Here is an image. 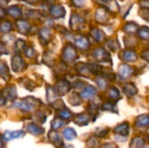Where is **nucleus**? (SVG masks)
Wrapping results in <instances>:
<instances>
[{"mask_svg": "<svg viewBox=\"0 0 149 148\" xmlns=\"http://www.w3.org/2000/svg\"><path fill=\"white\" fill-rule=\"evenodd\" d=\"M39 105H41L40 100L32 97H28V98H24L20 101H16L13 104V106L19 108L24 112H31L34 110L36 106H38Z\"/></svg>", "mask_w": 149, "mask_h": 148, "instance_id": "f257e3e1", "label": "nucleus"}, {"mask_svg": "<svg viewBox=\"0 0 149 148\" xmlns=\"http://www.w3.org/2000/svg\"><path fill=\"white\" fill-rule=\"evenodd\" d=\"M77 51L74 46L71 44L65 45L62 53V59L65 63H72L77 58Z\"/></svg>", "mask_w": 149, "mask_h": 148, "instance_id": "f03ea898", "label": "nucleus"}, {"mask_svg": "<svg viewBox=\"0 0 149 148\" xmlns=\"http://www.w3.org/2000/svg\"><path fill=\"white\" fill-rule=\"evenodd\" d=\"M11 66L15 72H21L26 68V63L19 55H15L11 58Z\"/></svg>", "mask_w": 149, "mask_h": 148, "instance_id": "7ed1b4c3", "label": "nucleus"}, {"mask_svg": "<svg viewBox=\"0 0 149 148\" xmlns=\"http://www.w3.org/2000/svg\"><path fill=\"white\" fill-rule=\"evenodd\" d=\"M50 14L52 17L56 18V19L62 18L65 15V10L64 6L60 5V4H53L50 8Z\"/></svg>", "mask_w": 149, "mask_h": 148, "instance_id": "20e7f679", "label": "nucleus"}, {"mask_svg": "<svg viewBox=\"0 0 149 148\" xmlns=\"http://www.w3.org/2000/svg\"><path fill=\"white\" fill-rule=\"evenodd\" d=\"M55 89H56V91H57V92L58 93L59 96H63V95H65L70 91L71 85L66 80L61 79V80L57 82Z\"/></svg>", "mask_w": 149, "mask_h": 148, "instance_id": "39448f33", "label": "nucleus"}, {"mask_svg": "<svg viewBox=\"0 0 149 148\" xmlns=\"http://www.w3.org/2000/svg\"><path fill=\"white\" fill-rule=\"evenodd\" d=\"M84 25V20L77 14H72L70 19V26L73 31L81 30Z\"/></svg>", "mask_w": 149, "mask_h": 148, "instance_id": "423d86ee", "label": "nucleus"}, {"mask_svg": "<svg viewBox=\"0 0 149 148\" xmlns=\"http://www.w3.org/2000/svg\"><path fill=\"white\" fill-rule=\"evenodd\" d=\"M16 26L17 28V31L19 33L23 35H28L31 30V25L28 23V21L24 19H19L16 22Z\"/></svg>", "mask_w": 149, "mask_h": 148, "instance_id": "0eeeda50", "label": "nucleus"}, {"mask_svg": "<svg viewBox=\"0 0 149 148\" xmlns=\"http://www.w3.org/2000/svg\"><path fill=\"white\" fill-rule=\"evenodd\" d=\"M38 36L41 44H47L52 39V31L49 28H42L38 32Z\"/></svg>", "mask_w": 149, "mask_h": 148, "instance_id": "6e6552de", "label": "nucleus"}, {"mask_svg": "<svg viewBox=\"0 0 149 148\" xmlns=\"http://www.w3.org/2000/svg\"><path fill=\"white\" fill-rule=\"evenodd\" d=\"M48 138H49V140L54 144L56 147H62L64 145L63 143V140L61 139V137L59 136V134L55 131V130H51L48 133Z\"/></svg>", "mask_w": 149, "mask_h": 148, "instance_id": "1a4fd4ad", "label": "nucleus"}, {"mask_svg": "<svg viewBox=\"0 0 149 148\" xmlns=\"http://www.w3.org/2000/svg\"><path fill=\"white\" fill-rule=\"evenodd\" d=\"M2 95L4 96V98L8 99V100H14L17 98V90L16 87L13 85H10L5 87L3 92H2Z\"/></svg>", "mask_w": 149, "mask_h": 148, "instance_id": "9d476101", "label": "nucleus"}, {"mask_svg": "<svg viewBox=\"0 0 149 148\" xmlns=\"http://www.w3.org/2000/svg\"><path fill=\"white\" fill-rule=\"evenodd\" d=\"M24 135V131H15V132L7 131V132H5L3 133V139L5 140H7V141H10V140H15V139L21 138Z\"/></svg>", "mask_w": 149, "mask_h": 148, "instance_id": "9b49d317", "label": "nucleus"}, {"mask_svg": "<svg viewBox=\"0 0 149 148\" xmlns=\"http://www.w3.org/2000/svg\"><path fill=\"white\" fill-rule=\"evenodd\" d=\"M26 129L27 131L31 133L32 135H35V136H38V135H41L44 133V128H42L41 126H38L37 124L35 123H30L27 125L26 126Z\"/></svg>", "mask_w": 149, "mask_h": 148, "instance_id": "f8f14e48", "label": "nucleus"}, {"mask_svg": "<svg viewBox=\"0 0 149 148\" xmlns=\"http://www.w3.org/2000/svg\"><path fill=\"white\" fill-rule=\"evenodd\" d=\"M129 125L127 123H122L118 125L114 128V133L117 134H120V136H127L129 134Z\"/></svg>", "mask_w": 149, "mask_h": 148, "instance_id": "ddd939ff", "label": "nucleus"}, {"mask_svg": "<svg viewBox=\"0 0 149 148\" xmlns=\"http://www.w3.org/2000/svg\"><path fill=\"white\" fill-rule=\"evenodd\" d=\"M58 96L59 95L57 92L55 87H52V86H47L46 87V98H47L48 102L52 103V102L55 101Z\"/></svg>", "mask_w": 149, "mask_h": 148, "instance_id": "4468645a", "label": "nucleus"}, {"mask_svg": "<svg viewBox=\"0 0 149 148\" xmlns=\"http://www.w3.org/2000/svg\"><path fill=\"white\" fill-rule=\"evenodd\" d=\"M135 126L139 128L147 127L148 126H149V115L144 114L137 117L135 120Z\"/></svg>", "mask_w": 149, "mask_h": 148, "instance_id": "2eb2a0df", "label": "nucleus"}, {"mask_svg": "<svg viewBox=\"0 0 149 148\" xmlns=\"http://www.w3.org/2000/svg\"><path fill=\"white\" fill-rule=\"evenodd\" d=\"M90 121V116L86 113H81L75 117L74 122L79 126H86Z\"/></svg>", "mask_w": 149, "mask_h": 148, "instance_id": "dca6fc26", "label": "nucleus"}, {"mask_svg": "<svg viewBox=\"0 0 149 148\" xmlns=\"http://www.w3.org/2000/svg\"><path fill=\"white\" fill-rule=\"evenodd\" d=\"M75 45L79 48V49H81V50H86L88 48L89 46V42L87 40L86 38L85 37H78L75 38Z\"/></svg>", "mask_w": 149, "mask_h": 148, "instance_id": "f3484780", "label": "nucleus"}, {"mask_svg": "<svg viewBox=\"0 0 149 148\" xmlns=\"http://www.w3.org/2000/svg\"><path fill=\"white\" fill-rule=\"evenodd\" d=\"M7 13L15 19L19 18L22 16V10L18 6H10L7 9Z\"/></svg>", "mask_w": 149, "mask_h": 148, "instance_id": "a211bd4d", "label": "nucleus"}, {"mask_svg": "<svg viewBox=\"0 0 149 148\" xmlns=\"http://www.w3.org/2000/svg\"><path fill=\"white\" fill-rule=\"evenodd\" d=\"M144 144H145L144 139L140 136H137L132 139L129 145V148H141L143 147Z\"/></svg>", "mask_w": 149, "mask_h": 148, "instance_id": "6ab92c4d", "label": "nucleus"}, {"mask_svg": "<svg viewBox=\"0 0 149 148\" xmlns=\"http://www.w3.org/2000/svg\"><path fill=\"white\" fill-rule=\"evenodd\" d=\"M95 93H96V89L92 85H88L81 92V97L83 99H90L93 96H94Z\"/></svg>", "mask_w": 149, "mask_h": 148, "instance_id": "aec40b11", "label": "nucleus"}, {"mask_svg": "<svg viewBox=\"0 0 149 148\" xmlns=\"http://www.w3.org/2000/svg\"><path fill=\"white\" fill-rule=\"evenodd\" d=\"M0 75L4 80H8L10 79V71L7 65L0 60Z\"/></svg>", "mask_w": 149, "mask_h": 148, "instance_id": "412c9836", "label": "nucleus"}, {"mask_svg": "<svg viewBox=\"0 0 149 148\" xmlns=\"http://www.w3.org/2000/svg\"><path fill=\"white\" fill-rule=\"evenodd\" d=\"M63 136L64 138L66 140H73L74 139H76L77 137V133L74 131V129L72 128H65L64 131H63Z\"/></svg>", "mask_w": 149, "mask_h": 148, "instance_id": "4be33fe9", "label": "nucleus"}, {"mask_svg": "<svg viewBox=\"0 0 149 148\" xmlns=\"http://www.w3.org/2000/svg\"><path fill=\"white\" fill-rule=\"evenodd\" d=\"M12 31V24L10 21H3L0 24V32L9 33Z\"/></svg>", "mask_w": 149, "mask_h": 148, "instance_id": "5701e85b", "label": "nucleus"}, {"mask_svg": "<svg viewBox=\"0 0 149 148\" xmlns=\"http://www.w3.org/2000/svg\"><path fill=\"white\" fill-rule=\"evenodd\" d=\"M26 47L25 41L23 39H17L15 43V51L17 53H21L24 51V49Z\"/></svg>", "mask_w": 149, "mask_h": 148, "instance_id": "b1692460", "label": "nucleus"}, {"mask_svg": "<svg viewBox=\"0 0 149 148\" xmlns=\"http://www.w3.org/2000/svg\"><path fill=\"white\" fill-rule=\"evenodd\" d=\"M69 102L72 106H79V105L81 104V98L78 93L72 92L69 97Z\"/></svg>", "mask_w": 149, "mask_h": 148, "instance_id": "393cba45", "label": "nucleus"}, {"mask_svg": "<svg viewBox=\"0 0 149 148\" xmlns=\"http://www.w3.org/2000/svg\"><path fill=\"white\" fill-rule=\"evenodd\" d=\"M86 147L88 148H97L100 147V141L99 140L94 137L92 136L90 137L87 140H86Z\"/></svg>", "mask_w": 149, "mask_h": 148, "instance_id": "a878e982", "label": "nucleus"}, {"mask_svg": "<svg viewBox=\"0 0 149 148\" xmlns=\"http://www.w3.org/2000/svg\"><path fill=\"white\" fill-rule=\"evenodd\" d=\"M65 122H64V120L62 119H54L52 123H51V127L52 130H58L59 128H61L62 126H65Z\"/></svg>", "mask_w": 149, "mask_h": 148, "instance_id": "bb28decb", "label": "nucleus"}, {"mask_svg": "<svg viewBox=\"0 0 149 148\" xmlns=\"http://www.w3.org/2000/svg\"><path fill=\"white\" fill-rule=\"evenodd\" d=\"M132 72H133V71H132L131 67H129L128 65H123L120 67V74L121 77H123V79H127V77H128Z\"/></svg>", "mask_w": 149, "mask_h": 148, "instance_id": "cd10ccee", "label": "nucleus"}, {"mask_svg": "<svg viewBox=\"0 0 149 148\" xmlns=\"http://www.w3.org/2000/svg\"><path fill=\"white\" fill-rule=\"evenodd\" d=\"M58 115L62 120H69L72 116V113L69 110H67V109H62V110H60L58 112Z\"/></svg>", "mask_w": 149, "mask_h": 148, "instance_id": "c85d7f7f", "label": "nucleus"}, {"mask_svg": "<svg viewBox=\"0 0 149 148\" xmlns=\"http://www.w3.org/2000/svg\"><path fill=\"white\" fill-rule=\"evenodd\" d=\"M124 92H125V93L127 96H133V95H134L136 93L137 90H136V88H135L134 85H133L132 84H130V85H127L125 86Z\"/></svg>", "mask_w": 149, "mask_h": 148, "instance_id": "c756f323", "label": "nucleus"}, {"mask_svg": "<svg viewBox=\"0 0 149 148\" xmlns=\"http://www.w3.org/2000/svg\"><path fill=\"white\" fill-rule=\"evenodd\" d=\"M123 58L127 61H134L136 59V55L133 51H127L124 52Z\"/></svg>", "mask_w": 149, "mask_h": 148, "instance_id": "7c9ffc66", "label": "nucleus"}, {"mask_svg": "<svg viewBox=\"0 0 149 148\" xmlns=\"http://www.w3.org/2000/svg\"><path fill=\"white\" fill-rule=\"evenodd\" d=\"M96 19L98 21H104L107 19V13L103 9H99L96 12Z\"/></svg>", "mask_w": 149, "mask_h": 148, "instance_id": "2f4dec72", "label": "nucleus"}, {"mask_svg": "<svg viewBox=\"0 0 149 148\" xmlns=\"http://www.w3.org/2000/svg\"><path fill=\"white\" fill-rule=\"evenodd\" d=\"M52 106L54 107L56 110H62L63 108H65V104L62 100H59V99H56L55 101L52 102L51 103Z\"/></svg>", "mask_w": 149, "mask_h": 148, "instance_id": "473e14b6", "label": "nucleus"}, {"mask_svg": "<svg viewBox=\"0 0 149 148\" xmlns=\"http://www.w3.org/2000/svg\"><path fill=\"white\" fill-rule=\"evenodd\" d=\"M24 52L25 55H26L28 58H33V57L35 56V54H36V51H35L34 48L31 47V46H27V45H26V47H25Z\"/></svg>", "mask_w": 149, "mask_h": 148, "instance_id": "72a5a7b5", "label": "nucleus"}, {"mask_svg": "<svg viewBox=\"0 0 149 148\" xmlns=\"http://www.w3.org/2000/svg\"><path fill=\"white\" fill-rule=\"evenodd\" d=\"M139 35L141 38L148 39L149 38V29L148 28H141L139 31Z\"/></svg>", "mask_w": 149, "mask_h": 148, "instance_id": "f704fd0d", "label": "nucleus"}, {"mask_svg": "<svg viewBox=\"0 0 149 148\" xmlns=\"http://www.w3.org/2000/svg\"><path fill=\"white\" fill-rule=\"evenodd\" d=\"M91 33H92L93 37L96 40H101V39L103 38V36H102L101 31H99V30H97V29H93V30L92 31Z\"/></svg>", "mask_w": 149, "mask_h": 148, "instance_id": "c9c22d12", "label": "nucleus"}, {"mask_svg": "<svg viewBox=\"0 0 149 148\" xmlns=\"http://www.w3.org/2000/svg\"><path fill=\"white\" fill-rule=\"evenodd\" d=\"M27 17L31 18H38L41 17V13L37 10H29L27 11Z\"/></svg>", "mask_w": 149, "mask_h": 148, "instance_id": "e433bc0d", "label": "nucleus"}, {"mask_svg": "<svg viewBox=\"0 0 149 148\" xmlns=\"http://www.w3.org/2000/svg\"><path fill=\"white\" fill-rule=\"evenodd\" d=\"M120 97V92L116 88H113L110 91V98H112L113 99H116Z\"/></svg>", "mask_w": 149, "mask_h": 148, "instance_id": "4c0bfd02", "label": "nucleus"}, {"mask_svg": "<svg viewBox=\"0 0 149 148\" xmlns=\"http://www.w3.org/2000/svg\"><path fill=\"white\" fill-rule=\"evenodd\" d=\"M136 29H137V25L133 24V23H130V24H127L126 27H125V31H134Z\"/></svg>", "mask_w": 149, "mask_h": 148, "instance_id": "58836bf2", "label": "nucleus"}, {"mask_svg": "<svg viewBox=\"0 0 149 148\" xmlns=\"http://www.w3.org/2000/svg\"><path fill=\"white\" fill-rule=\"evenodd\" d=\"M108 133H109V129H103L100 133H97L96 135L100 138H105L108 134Z\"/></svg>", "mask_w": 149, "mask_h": 148, "instance_id": "ea45409f", "label": "nucleus"}, {"mask_svg": "<svg viewBox=\"0 0 149 148\" xmlns=\"http://www.w3.org/2000/svg\"><path fill=\"white\" fill-rule=\"evenodd\" d=\"M8 51L5 47V45L3 44V43H2L0 41V54H8Z\"/></svg>", "mask_w": 149, "mask_h": 148, "instance_id": "a19ab883", "label": "nucleus"}, {"mask_svg": "<svg viewBox=\"0 0 149 148\" xmlns=\"http://www.w3.org/2000/svg\"><path fill=\"white\" fill-rule=\"evenodd\" d=\"M72 3H73L75 6H77V7H81V6H83V4H84V3H85V0H72Z\"/></svg>", "mask_w": 149, "mask_h": 148, "instance_id": "79ce46f5", "label": "nucleus"}, {"mask_svg": "<svg viewBox=\"0 0 149 148\" xmlns=\"http://www.w3.org/2000/svg\"><path fill=\"white\" fill-rule=\"evenodd\" d=\"M101 148H118V146L114 143H106L101 146Z\"/></svg>", "mask_w": 149, "mask_h": 148, "instance_id": "37998d69", "label": "nucleus"}, {"mask_svg": "<svg viewBox=\"0 0 149 148\" xmlns=\"http://www.w3.org/2000/svg\"><path fill=\"white\" fill-rule=\"evenodd\" d=\"M103 110H107V111H113V106L111 103H107L103 106Z\"/></svg>", "mask_w": 149, "mask_h": 148, "instance_id": "c03bdc74", "label": "nucleus"}, {"mask_svg": "<svg viewBox=\"0 0 149 148\" xmlns=\"http://www.w3.org/2000/svg\"><path fill=\"white\" fill-rule=\"evenodd\" d=\"M97 84L99 85V86H100L101 89H104V88L106 87V82H105L103 79H97Z\"/></svg>", "mask_w": 149, "mask_h": 148, "instance_id": "a18cd8bd", "label": "nucleus"}, {"mask_svg": "<svg viewBox=\"0 0 149 148\" xmlns=\"http://www.w3.org/2000/svg\"><path fill=\"white\" fill-rule=\"evenodd\" d=\"M9 0H0V7L1 8H6L8 5Z\"/></svg>", "mask_w": 149, "mask_h": 148, "instance_id": "49530a36", "label": "nucleus"}, {"mask_svg": "<svg viewBox=\"0 0 149 148\" xmlns=\"http://www.w3.org/2000/svg\"><path fill=\"white\" fill-rule=\"evenodd\" d=\"M6 17V11L4 10L3 8L0 7V19H3Z\"/></svg>", "mask_w": 149, "mask_h": 148, "instance_id": "de8ad7c7", "label": "nucleus"}, {"mask_svg": "<svg viewBox=\"0 0 149 148\" xmlns=\"http://www.w3.org/2000/svg\"><path fill=\"white\" fill-rule=\"evenodd\" d=\"M142 58H144L145 59L149 61V51H146L142 53Z\"/></svg>", "mask_w": 149, "mask_h": 148, "instance_id": "09e8293b", "label": "nucleus"}, {"mask_svg": "<svg viewBox=\"0 0 149 148\" xmlns=\"http://www.w3.org/2000/svg\"><path fill=\"white\" fill-rule=\"evenodd\" d=\"M6 102V99L4 97H0V107L2 106H3Z\"/></svg>", "mask_w": 149, "mask_h": 148, "instance_id": "8fccbe9b", "label": "nucleus"}, {"mask_svg": "<svg viewBox=\"0 0 149 148\" xmlns=\"http://www.w3.org/2000/svg\"><path fill=\"white\" fill-rule=\"evenodd\" d=\"M3 147V138L0 136V148Z\"/></svg>", "mask_w": 149, "mask_h": 148, "instance_id": "3c124183", "label": "nucleus"}, {"mask_svg": "<svg viewBox=\"0 0 149 148\" xmlns=\"http://www.w3.org/2000/svg\"><path fill=\"white\" fill-rule=\"evenodd\" d=\"M18 1H24V0H18Z\"/></svg>", "mask_w": 149, "mask_h": 148, "instance_id": "603ef678", "label": "nucleus"}, {"mask_svg": "<svg viewBox=\"0 0 149 148\" xmlns=\"http://www.w3.org/2000/svg\"><path fill=\"white\" fill-rule=\"evenodd\" d=\"M143 148H148V147H143Z\"/></svg>", "mask_w": 149, "mask_h": 148, "instance_id": "864d4df0", "label": "nucleus"}]
</instances>
